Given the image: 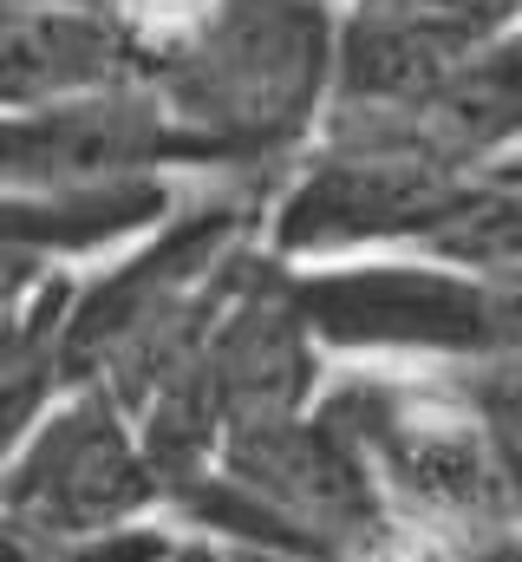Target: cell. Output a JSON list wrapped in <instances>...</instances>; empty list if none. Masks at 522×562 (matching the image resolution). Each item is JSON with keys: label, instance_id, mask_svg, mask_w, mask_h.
I'll use <instances>...</instances> for the list:
<instances>
[{"label": "cell", "instance_id": "1", "mask_svg": "<svg viewBox=\"0 0 522 562\" xmlns=\"http://www.w3.org/2000/svg\"><path fill=\"white\" fill-rule=\"evenodd\" d=\"M340 72V0H203L150 33V92L183 164L281 183L320 138Z\"/></svg>", "mask_w": 522, "mask_h": 562}, {"label": "cell", "instance_id": "2", "mask_svg": "<svg viewBox=\"0 0 522 562\" xmlns=\"http://www.w3.org/2000/svg\"><path fill=\"white\" fill-rule=\"evenodd\" d=\"M163 504L229 557L379 562L418 550L353 438L320 413V400L229 431L203 471L170 484Z\"/></svg>", "mask_w": 522, "mask_h": 562}, {"label": "cell", "instance_id": "3", "mask_svg": "<svg viewBox=\"0 0 522 562\" xmlns=\"http://www.w3.org/2000/svg\"><path fill=\"white\" fill-rule=\"evenodd\" d=\"M320 413L353 438L373 484L386 491L392 517L411 543H457L517 524L490 438L470 413L457 373L444 367H398V360H353L327 373Z\"/></svg>", "mask_w": 522, "mask_h": 562}, {"label": "cell", "instance_id": "4", "mask_svg": "<svg viewBox=\"0 0 522 562\" xmlns=\"http://www.w3.org/2000/svg\"><path fill=\"white\" fill-rule=\"evenodd\" d=\"M294 294L333 360H398L444 373L522 360V276L392 249L347 262H294Z\"/></svg>", "mask_w": 522, "mask_h": 562}, {"label": "cell", "instance_id": "5", "mask_svg": "<svg viewBox=\"0 0 522 562\" xmlns=\"http://www.w3.org/2000/svg\"><path fill=\"white\" fill-rule=\"evenodd\" d=\"M464 183L477 177L438 164L398 119L327 112L320 138L268 190L261 243L281 262H347V256L418 249Z\"/></svg>", "mask_w": 522, "mask_h": 562}, {"label": "cell", "instance_id": "6", "mask_svg": "<svg viewBox=\"0 0 522 562\" xmlns=\"http://www.w3.org/2000/svg\"><path fill=\"white\" fill-rule=\"evenodd\" d=\"M163 504L157 458L105 386H66L0 464V517L33 543H72L137 524Z\"/></svg>", "mask_w": 522, "mask_h": 562}, {"label": "cell", "instance_id": "7", "mask_svg": "<svg viewBox=\"0 0 522 562\" xmlns=\"http://www.w3.org/2000/svg\"><path fill=\"white\" fill-rule=\"evenodd\" d=\"M177 164L183 144L150 79L0 119V183L13 190H99V183L170 177Z\"/></svg>", "mask_w": 522, "mask_h": 562}, {"label": "cell", "instance_id": "8", "mask_svg": "<svg viewBox=\"0 0 522 562\" xmlns=\"http://www.w3.org/2000/svg\"><path fill=\"white\" fill-rule=\"evenodd\" d=\"M522 20V0H340L333 112H405L477 46Z\"/></svg>", "mask_w": 522, "mask_h": 562}, {"label": "cell", "instance_id": "9", "mask_svg": "<svg viewBox=\"0 0 522 562\" xmlns=\"http://www.w3.org/2000/svg\"><path fill=\"white\" fill-rule=\"evenodd\" d=\"M150 72V33L118 0H46L0 13V119L112 92Z\"/></svg>", "mask_w": 522, "mask_h": 562}, {"label": "cell", "instance_id": "10", "mask_svg": "<svg viewBox=\"0 0 522 562\" xmlns=\"http://www.w3.org/2000/svg\"><path fill=\"white\" fill-rule=\"evenodd\" d=\"M398 119L438 164L464 177H490L522 150V20L477 46L451 79H438L418 105L379 112Z\"/></svg>", "mask_w": 522, "mask_h": 562}, {"label": "cell", "instance_id": "11", "mask_svg": "<svg viewBox=\"0 0 522 562\" xmlns=\"http://www.w3.org/2000/svg\"><path fill=\"white\" fill-rule=\"evenodd\" d=\"M170 210H177L170 177L99 183V190H13V183H0V256L53 262V256L125 249Z\"/></svg>", "mask_w": 522, "mask_h": 562}, {"label": "cell", "instance_id": "12", "mask_svg": "<svg viewBox=\"0 0 522 562\" xmlns=\"http://www.w3.org/2000/svg\"><path fill=\"white\" fill-rule=\"evenodd\" d=\"M66 301H72V281L46 276L26 301L0 314V464L20 451V438L39 425V413L66 393V373H59Z\"/></svg>", "mask_w": 522, "mask_h": 562}, {"label": "cell", "instance_id": "13", "mask_svg": "<svg viewBox=\"0 0 522 562\" xmlns=\"http://www.w3.org/2000/svg\"><path fill=\"white\" fill-rule=\"evenodd\" d=\"M424 256L464 262V269H497L522 276V183L517 177H477L457 190V203L431 223V236L418 243Z\"/></svg>", "mask_w": 522, "mask_h": 562}, {"label": "cell", "instance_id": "14", "mask_svg": "<svg viewBox=\"0 0 522 562\" xmlns=\"http://www.w3.org/2000/svg\"><path fill=\"white\" fill-rule=\"evenodd\" d=\"M457 386L490 438L510 517L522 524V360H490V367H457Z\"/></svg>", "mask_w": 522, "mask_h": 562}, {"label": "cell", "instance_id": "15", "mask_svg": "<svg viewBox=\"0 0 522 562\" xmlns=\"http://www.w3.org/2000/svg\"><path fill=\"white\" fill-rule=\"evenodd\" d=\"M177 550L170 530L157 524H118V530H99V537H72V543H39L33 562H163Z\"/></svg>", "mask_w": 522, "mask_h": 562}, {"label": "cell", "instance_id": "16", "mask_svg": "<svg viewBox=\"0 0 522 562\" xmlns=\"http://www.w3.org/2000/svg\"><path fill=\"white\" fill-rule=\"evenodd\" d=\"M431 562H522V524L484 530V537H457V543H431Z\"/></svg>", "mask_w": 522, "mask_h": 562}, {"label": "cell", "instance_id": "17", "mask_svg": "<svg viewBox=\"0 0 522 562\" xmlns=\"http://www.w3.org/2000/svg\"><path fill=\"white\" fill-rule=\"evenodd\" d=\"M39 557V543L26 537V530H13L7 517H0V562H33Z\"/></svg>", "mask_w": 522, "mask_h": 562}, {"label": "cell", "instance_id": "18", "mask_svg": "<svg viewBox=\"0 0 522 562\" xmlns=\"http://www.w3.org/2000/svg\"><path fill=\"white\" fill-rule=\"evenodd\" d=\"M163 562H229V557H223V543H177Z\"/></svg>", "mask_w": 522, "mask_h": 562}, {"label": "cell", "instance_id": "19", "mask_svg": "<svg viewBox=\"0 0 522 562\" xmlns=\"http://www.w3.org/2000/svg\"><path fill=\"white\" fill-rule=\"evenodd\" d=\"M157 7H163V13H170V20H183V13H196V7H203V0H157Z\"/></svg>", "mask_w": 522, "mask_h": 562}, {"label": "cell", "instance_id": "20", "mask_svg": "<svg viewBox=\"0 0 522 562\" xmlns=\"http://www.w3.org/2000/svg\"><path fill=\"white\" fill-rule=\"evenodd\" d=\"M497 177H517V183H522V150L510 157V164H503V170H497Z\"/></svg>", "mask_w": 522, "mask_h": 562}, {"label": "cell", "instance_id": "21", "mask_svg": "<svg viewBox=\"0 0 522 562\" xmlns=\"http://www.w3.org/2000/svg\"><path fill=\"white\" fill-rule=\"evenodd\" d=\"M20 7H46V0H0V13H20Z\"/></svg>", "mask_w": 522, "mask_h": 562}]
</instances>
